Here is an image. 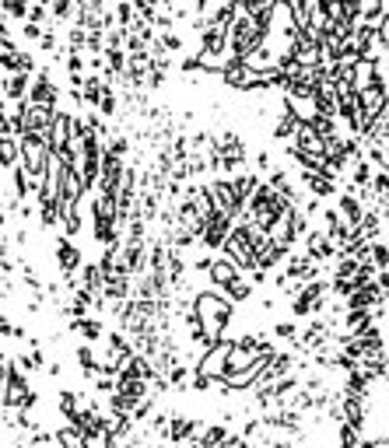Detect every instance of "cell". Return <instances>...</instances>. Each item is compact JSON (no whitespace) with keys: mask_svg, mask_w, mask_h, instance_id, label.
Listing matches in <instances>:
<instances>
[{"mask_svg":"<svg viewBox=\"0 0 389 448\" xmlns=\"http://www.w3.org/2000/svg\"><path fill=\"white\" fill-rule=\"evenodd\" d=\"M0 448H7V445H0Z\"/></svg>","mask_w":389,"mask_h":448,"instance_id":"obj_8","label":"cell"},{"mask_svg":"<svg viewBox=\"0 0 389 448\" xmlns=\"http://www.w3.org/2000/svg\"><path fill=\"white\" fill-rule=\"evenodd\" d=\"M74 329H78V333H85L88 340H95V336L102 333V326H98L95 319H78V323H74Z\"/></svg>","mask_w":389,"mask_h":448,"instance_id":"obj_4","label":"cell"},{"mask_svg":"<svg viewBox=\"0 0 389 448\" xmlns=\"http://www.w3.org/2000/svg\"><path fill=\"white\" fill-rule=\"evenodd\" d=\"M7 91H11V95H25V91H28V78H25V74H14V78L7 81Z\"/></svg>","mask_w":389,"mask_h":448,"instance_id":"obj_5","label":"cell"},{"mask_svg":"<svg viewBox=\"0 0 389 448\" xmlns=\"http://www.w3.org/2000/svg\"><path fill=\"white\" fill-rule=\"evenodd\" d=\"M78 365L85 368L88 375H95V371H98V361H95V354H91V347H78Z\"/></svg>","mask_w":389,"mask_h":448,"instance_id":"obj_3","label":"cell"},{"mask_svg":"<svg viewBox=\"0 0 389 448\" xmlns=\"http://www.w3.org/2000/svg\"><path fill=\"white\" fill-rule=\"evenodd\" d=\"M25 448H56V442H53V434H32V442Z\"/></svg>","mask_w":389,"mask_h":448,"instance_id":"obj_6","label":"cell"},{"mask_svg":"<svg viewBox=\"0 0 389 448\" xmlns=\"http://www.w3.org/2000/svg\"><path fill=\"white\" fill-rule=\"evenodd\" d=\"M53 442H56V448H88L85 431L74 424H63L60 431H53Z\"/></svg>","mask_w":389,"mask_h":448,"instance_id":"obj_1","label":"cell"},{"mask_svg":"<svg viewBox=\"0 0 389 448\" xmlns=\"http://www.w3.org/2000/svg\"><path fill=\"white\" fill-rule=\"evenodd\" d=\"M7 361H4V358H0V400H4V389H7Z\"/></svg>","mask_w":389,"mask_h":448,"instance_id":"obj_7","label":"cell"},{"mask_svg":"<svg viewBox=\"0 0 389 448\" xmlns=\"http://www.w3.org/2000/svg\"><path fill=\"white\" fill-rule=\"evenodd\" d=\"M56 259H60V266H63V274H67V277H74V270L81 266V252L67 242V239L56 245Z\"/></svg>","mask_w":389,"mask_h":448,"instance_id":"obj_2","label":"cell"}]
</instances>
